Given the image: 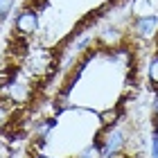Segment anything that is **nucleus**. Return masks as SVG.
Instances as JSON below:
<instances>
[{
  "label": "nucleus",
  "mask_w": 158,
  "mask_h": 158,
  "mask_svg": "<svg viewBox=\"0 0 158 158\" xmlns=\"http://www.w3.org/2000/svg\"><path fill=\"white\" fill-rule=\"evenodd\" d=\"M0 97L11 109H20L34 99V88L27 79H20V70H14L11 77H7L5 84L0 86Z\"/></svg>",
  "instance_id": "1"
},
{
  "label": "nucleus",
  "mask_w": 158,
  "mask_h": 158,
  "mask_svg": "<svg viewBox=\"0 0 158 158\" xmlns=\"http://www.w3.org/2000/svg\"><path fill=\"white\" fill-rule=\"evenodd\" d=\"M127 131L118 124L113 127H106L102 133H99V145H102V152H104V158H118L120 154H124L127 149Z\"/></svg>",
  "instance_id": "2"
},
{
  "label": "nucleus",
  "mask_w": 158,
  "mask_h": 158,
  "mask_svg": "<svg viewBox=\"0 0 158 158\" xmlns=\"http://www.w3.org/2000/svg\"><path fill=\"white\" fill-rule=\"evenodd\" d=\"M39 9L34 7H23L20 11H16L14 16V32H16L18 39H30L41 30V18H39Z\"/></svg>",
  "instance_id": "3"
},
{
  "label": "nucleus",
  "mask_w": 158,
  "mask_h": 158,
  "mask_svg": "<svg viewBox=\"0 0 158 158\" xmlns=\"http://www.w3.org/2000/svg\"><path fill=\"white\" fill-rule=\"evenodd\" d=\"M133 36H138L142 41H152L158 34V14H140L133 18L131 23Z\"/></svg>",
  "instance_id": "4"
},
{
  "label": "nucleus",
  "mask_w": 158,
  "mask_h": 158,
  "mask_svg": "<svg viewBox=\"0 0 158 158\" xmlns=\"http://www.w3.org/2000/svg\"><path fill=\"white\" fill-rule=\"evenodd\" d=\"M97 118H99V124H102V129L118 124V122H122V104H113L111 109H104Z\"/></svg>",
  "instance_id": "5"
},
{
  "label": "nucleus",
  "mask_w": 158,
  "mask_h": 158,
  "mask_svg": "<svg viewBox=\"0 0 158 158\" xmlns=\"http://www.w3.org/2000/svg\"><path fill=\"white\" fill-rule=\"evenodd\" d=\"M75 158H104V152H102V145H99V140L88 142V145H86Z\"/></svg>",
  "instance_id": "6"
},
{
  "label": "nucleus",
  "mask_w": 158,
  "mask_h": 158,
  "mask_svg": "<svg viewBox=\"0 0 158 158\" xmlns=\"http://www.w3.org/2000/svg\"><path fill=\"white\" fill-rule=\"evenodd\" d=\"M11 115H14V109L7 102H0V131H7L11 127Z\"/></svg>",
  "instance_id": "7"
},
{
  "label": "nucleus",
  "mask_w": 158,
  "mask_h": 158,
  "mask_svg": "<svg viewBox=\"0 0 158 158\" xmlns=\"http://www.w3.org/2000/svg\"><path fill=\"white\" fill-rule=\"evenodd\" d=\"M147 79L149 84L158 88V54H154L152 59H149V66H147Z\"/></svg>",
  "instance_id": "8"
},
{
  "label": "nucleus",
  "mask_w": 158,
  "mask_h": 158,
  "mask_svg": "<svg viewBox=\"0 0 158 158\" xmlns=\"http://www.w3.org/2000/svg\"><path fill=\"white\" fill-rule=\"evenodd\" d=\"M14 154V149L9 145V138H5L2 131H0V158H9Z\"/></svg>",
  "instance_id": "9"
},
{
  "label": "nucleus",
  "mask_w": 158,
  "mask_h": 158,
  "mask_svg": "<svg viewBox=\"0 0 158 158\" xmlns=\"http://www.w3.org/2000/svg\"><path fill=\"white\" fill-rule=\"evenodd\" d=\"M14 5H16V0H0V23L9 16V11L14 9Z\"/></svg>",
  "instance_id": "10"
},
{
  "label": "nucleus",
  "mask_w": 158,
  "mask_h": 158,
  "mask_svg": "<svg viewBox=\"0 0 158 158\" xmlns=\"http://www.w3.org/2000/svg\"><path fill=\"white\" fill-rule=\"evenodd\" d=\"M154 113L158 115V95H156V99H154Z\"/></svg>",
  "instance_id": "11"
}]
</instances>
